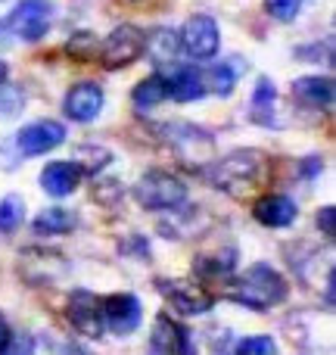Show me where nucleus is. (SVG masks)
<instances>
[{
  "mask_svg": "<svg viewBox=\"0 0 336 355\" xmlns=\"http://www.w3.org/2000/svg\"><path fill=\"white\" fill-rule=\"evenodd\" d=\"M62 144H66V125L53 122V119H37V122L16 131V150L25 159L47 156L50 150L62 147Z\"/></svg>",
  "mask_w": 336,
  "mask_h": 355,
  "instance_id": "obj_7",
  "label": "nucleus"
},
{
  "mask_svg": "<svg viewBox=\"0 0 336 355\" xmlns=\"http://www.w3.org/2000/svg\"><path fill=\"white\" fill-rule=\"evenodd\" d=\"M53 12H56L53 0H19V3L10 10V16L3 19V25H6L10 35L35 44L50 31V19H53Z\"/></svg>",
  "mask_w": 336,
  "mask_h": 355,
  "instance_id": "obj_5",
  "label": "nucleus"
},
{
  "mask_svg": "<svg viewBox=\"0 0 336 355\" xmlns=\"http://www.w3.org/2000/svg\"><path fill=\"white\" fill-rule=\"evenodd\" d=\"M287 293H290L287 277L277 268H271L268 262H256L252 268H246L231 287V300L237 306L252 309V312H268V309L281 306L287 300Z\"/></svg>",
  "mask_w": 336,
  "mask_h": 355,
  "instance_id": "obj_2",
  "label": "nucleus"
},
{
  "mask_svg": "<svg viewBox=\"0 0 336 355\" xmlns=\"http://www.w3.org/2000/svg\"><path fill=\"white\" fill-rule=\"evenodd\" d=\"M53 355H87V352H81L78 346H72V343H62V340H53Z\"/></svg>",
  "mask_w": 336,
  "mask_h": 355,
  "instance_id": "obj_31",
  "label": "nucleus"
},
{
  "mask_svg": "<svg viewBox=\"0 0 336 355\" xmlns=\"http://www.w3.org/2000/svg\"><path fill=\"white\" fill-rule=\"evenodd\" d=\"M143 53H147V31L131 22H122L100 41L97 60L106 72H118V69L134 66Z\"/></svg>",
  "mask_w": 336,
  "mask_h": 355,
  "instance_id": "obj_3",
  "label": "nucleus"
},
{
  "mask_svg": "<svg viewBox=\"0 0 336 355\" xmlns=\"http://www.w3.org/2000/svg\"><path fill=\"white\" fill-rule=\"evenodd\" d=\"M131 100H134L137 110H153L159 106L162 100H168V87H166V75L162 72H153L141 81V85L131 91Z\"/></svg>",
  "mask_w": 336,
  "mask_h": 355,
  "instance_id": "obj_20",
  "label": "nucleus"
},
{
  "mask_svg": "<svg viewBox=\"0 0 336 355\" xmlns=\"http://www.w3.org/2000/svg\"><path fill=\"white\" fill-rule=\"evenodd\" d=\"M274 106H277V87H274V81H271V78H258L256 81V91H252V100H249L252 122L271 128V125H274Z\"/></svg>",
  "mask_w": 336,
  "mask_h": 355,
  "instance_id": "obj_17",
  "label": "nucleus"
},
{
  "mask_svg": "<svg viewBox=\"0 0 336 355\" xmlns=\"http://www.w3.org/2000/svg\"><path fill=\"white\" fill-rule=\"evenodd\" d=\"M321 168H324V162H321V156H312V159L302 162V178H318Z\"/></svg>",
  "mask_w": 336,
  "mask_h": 355,
  "instance_id": "obj_30",
  "label": "nucleus"
},
{
  "mask_svg": "<svg viewBox=\"0 0 336 355\" xmlns=\"http://www.w3.org/2000/svg\"><path fill=\"white\" fill-rule=\"evenodd\" d=\"M6 75H10V66L0 60V85H6Z\"/></svg>",
  "mask_w": 336,
  "mask_h": 355,
  "instance_id": "obj_34",
  "label": "nucleus"
},
{
  "mask_svg": "<svg viewBox=\"0 0 336 355\" xmlns=\"http://www.w3.org/2000/svg\"><path fill=\"white\" fill-rule=\"evenodd\" d=\"M196 271L200 275H206V277H231V271H233V252L227 259H221V256H202V259H196Z\"/></svg>",
  "mask_w": 336,
  "mask_h": 355,
  "instance_id": "obj_25",
  "label": "nucleus"
},
{
  "mask_svg": "<svg viewBox=\"0 0 336 355\" xmlns=\"http://www.w3.org/2000/svg\"><path fill=\"white\" fill-rule=\"evenodd\" d=\"M177 41H181V53H187L190 60H196V62L215 60L221 50L218 22H215L212 16H206V12H196V16H190L187 22H184Z\"/></svg>",
  "mask_w": 336,
  "mask_h": 355,
  "instance_id": "obj_6",
  "label": "nucleus"
},
{
  "mask_svg": "<svg viewBox=\"0 0 336 355\" xmlns=\"http://www.w3.org/2000/svg\"><path fill=\"white\" fill-rule=\"evenodd\" d=\"M6 41H10V31H6V25L0 22V47H6Z\"/></svg>",
  "mask_w": 336,
  "mask_h": 355,
  "instance_id": "obj_33",
  "label": "nucleus"
},
{
  "mask_svg": "<svg viewBox=\"0 0 336 355\" xmlns=\"http://www.w3.org/2000/svg\"><path fill=\"white\" fill-rule=\"evenodd\" d=\"M252 215L265 227H290L296 221V215H299V206L287 193H262L256 200V206H252Z\"/></svg>",
  "mask_w": 336,
  "mask_h": 355,
  "instance_id": "obj_14",
  "label": "nucleus"
},
{
  "mask_svg": "<svg viewBox=\"0 0 336 355\" xmlns=\"http://www.w3.org/2000/svg\"><path fill=\"white\" fill-rule=\"evenodd\" d=\"M103 87L94 85V81H78V85L69 87L66 100H62V112H66V119H72V122H94V119L103 112Z\"/></svg>",
  "mask_w": 336,
  "mask_h": 355,
  "instance_id": "obj_11",
  "label": "nucleus"
},
{
  "mask_svg": "<svg viewBox=\"0 0 336 355\" xmlns=\"http://www.w3.org/2000/svg\"><path fill=\"white\" fill-rule=\"evenodd\" d=\"M293 94L299 103L312 106V110H330L336 97L330 75H302L293 81Z\"/></svg>",
  "mask_w": 336,
  "mask_h": 355,
  "instance_id": "obj_16",
  "label": "nucleus"
},
{
  "mask_svg": "<svg viewBox=\"0 0 336 355\" xmlns=\"http://www.w3.org/2000/svg\"><path fill=\"white\" fill-rule=\"evenodd\" d=\"M150 343H153L156 355H200V352H196L193 334H190L184 324L171 321L168 315H159V318H156Z\"/></svg>",
  "mask_w": 336,
  "mask_h": 355,
  "instance_id": "obj_12",
  "label": "nucleus"
},
{
  "mask_svg": "<svg viewBox=\"0 0 336 355\" xmlns=\"http://www.w3.org/2000/svg\"><path fill=\"white\" fill-rule=\"evenodd\" d=\"M100 309H103V327L116 337L134 334L143 321V306L134 293H109L106 300H100Z\"/></svg>",
  "mask_w": 336,
  "mask_h": 355,
  "instance_id": "obj_8",
  "label": "nucleus"
},
{
  "mask_svg": "<svg viewBox=\"0 0 336 355\" xmlns=\"http://www.w3.org/2000/svg\"><path fill=\"white\" fill-rule=\"evenodd\" d=\"M81 175H85V166L81 162H72V159H56V162H47L41 168V187L47 196L53 200H62V196L75 193L81 184Z\"/></svg>",
  "mask_w": 336,
  "mask_h": 355,
  "instance_id": "obj_13",
  "label": "nucleus"
},
{
  "mask_svg": "<svg viewBox=\"0 0 336 355\" xmlns=\"http://www.w3.org/2000/svg\"><path fill=\"white\" fill-rule=\"evenodd\" d=\"M10 334H12V331H10V321H6V315L0 312V346L10 340Z\"/></svg>",
  "mask_w": 336,
  "mask_h": 355,
  "instance_id": "obj_32",
  "label": "nucleus"
},
{
  "mask_svg": "<svg viewBox=\"0 0 336 355\" xmlns=\"http://www.w3.org/2000/svg\"><path fill=\"white\" fill-rule=\"evenodd\" d=\"M233 355H277V343L268 334H256V337H243L237 343Z\"/></svg>",
  "mask_w": 336,
  "mask_h": 355,
  "instance_id": "obj_24",
  "label": "nucleus"
},
{
  "mask_svg": "<svg viewBox=\"0 0 336 355\" xmlns=\"http://www.w3.org/2000/svg\"><path fill=\"white\" fill-rule=\"evenodd\" d=\"M333 218H336V209H333V206H324V209L318 212V227L327 234V240H333V234H336Z\"/></svg>",
  "mask_w": 336,
  "mask_h": 355,
  "instance_id": "obj_29",
  "label": "nucleus"
},
{
  "mask_svg": "<svg viewBox=\"0 0 336 355\" xmlns=\"http://www.w3.org/2000/svg\"><path fill=\"white\" fill-rule=\"evenodd\" d=\"M177 53H181V41H177V35L171 28H156L153 35H147V56L156 66L175 62Z\"/></svg>",
  "mask_w": 336,
  "mask_h": 355,
  "instance_id": "obj_18",
  "label": "nucleus"
},
{
  "mask_svg": "<svg viewBox=\"0 0 336 355\" xmlns=\"http://www.w3.org/2000/svg\"><path fill=\"white\" fill-rule=\"evenodd\" d=\"M268 16H274L277 22H293L302 10V0H265Z\"/></svg>",
  "mask_w": 336,
  "mask_h": 355,
  "instance_id": "obj_27",
  "label": "nucleus"
},
{
  "mask_svg": "<svg viewBox=\"0 0 336 355\" xmlns=\"http://www.w3.org/2000/svg\"><path fill=\"white\" fill-rule=\"evenodd\" d=\"M134 196L150 212H168V209H181L187 202V184L175 172L153 168V172L141 175V181L134 184Z\"/></svg>",
  "mask_w": 336,
  "mask_h": 355,
  "instance_id": "obj_4",
  "label": "nucleus"
},
{
  "mask_svg": "<svg viewBox=\"0 0 336 355\" xmlns=\"http://www.w3.org/2000/svg\"><path fill=\"white\" fill-rule=\"evenodd\" d=\"M25 221V200L19 193H6L0 200V231L12 234Z\"/></svg>",
  "mask_w": 336,
  "mask_h": 355,
  "instance_id": "obj_22",
  "label": "nucleus"
},
{
  "mask_svg": "<svg viewBox=\"0 0 336 355\" xmlns=\"http://www.w3.org/2000/svg\"><path fill=\"white\" fill-rule=\"evenodd\" d=\"M156 287H159V293L166 296L168 306L175 309L177 315H206V312H212V306H215V300L200 287V284L184 281V277H175V281L159 277Z\"/></svg>",
  "mask_w": 336,
  "mask_h": 355,
  "instance_id": "obj_9",
  "label": "nucleus"
},
{
  "mask_svg": "<svg viewBox=\"0 0 336 355\" xmlns=\"http://www.w3.org/2000/svg\"><path fill=\"white\" fill-rule=\"evenodd\" d=\"M237 60H227L218 62L206 72V94H215V97H231V91L237 87Z\"/></svg>",
  "mask_w": 336,
  "mask_h": 355,
  "instance_id": "obj_21",
  "label": "nucleus"
},
{
  "mask_svg": "<svg viewBox=\"0 0 336 355\" xmlns=\"http://www.w3.org/2000/svg\"><path fill=\"white\" fill-rule=\"evenodd\" d=\"M206 178L212 181V187H218L221 193L243 200L246 193L258 190L268 178V159L258 150H233L224 159L212 162L206 168Z\"/></svg>",
  "mask_w": 336,
  "mask_h": 355,
  "instance_id": "obj_1",
  "label": "nucleus"
},
{
  "mask_svg": "<svg viewBox=\"0 0 336 355\" xmlns=\"http://www.w3.org/2000/svg\"><path fill=\"white\" fill-rule=\"evenodd\" d=\"M166 75V87L168 97L177 100V103H193V100L206 97V72L196 66H175Z\"/></svg>",
  "mask_w": 336,
  "mask_h": 355,
  "instance_id": "obj_15",
  "label": "nucleus"
},
{
  "mask_svg": "<svg viewBox=\"0 0 336 355\" xmlns=\"http://www.w3.org/2000/svg\"><path fill=\"white\" fill-rule=\"evenodd\" d=\"M66 315H69L72 327L81 334V337H91V340L103 337V331H106L103 327V309H100V300L91 293V290H72Z\"/></svg>",
  "mask_w": 336,
  "mask_h": 355,
  "instance_id": "obj_10",
  "label": "nucleus"
},
{
  "mask_svg": "<svg viewBox=\"0 0 336 355\" xmlns=\"http://www.w3.org/2000/svg\"><path fill=\"white\" fill-rule=\"evenodd\" d=\"M0 355H35V337H28V334H10V340L0 346Z\"/></svg>",
  "mask_w": 336,
  "mask_h": 355,
  "instance_id": "obj_28",
  "label": "nucleus"
},
{
  "mask_svg": "<svg viewBox=\"0 0 336 355\" xmlns=\"http://www.w3.org/2000/svg\"><path fill=\"white\" fill-rule=\"evenodd\" d=\"M66 53L72 56V60H78V62L97 60V53H100L97 35H91V31H78V35H72L69 37V44H66Z\"/></svg>",
  "mask_w": 336,
  "mask_h": 355,
  "instance_id": "obj_23",
  "label": "nucleus"
},
{
  "mask_svg": "<svg viewBox=\"0 0 336 355\" xmlns=\"http://www.w3.org/2000/svg\"><path fill=\"white\" fill-rule=\"evenodd\" d=\"M31 227H35V234H41V237H60V234H69L75 231V215L69 212V209H44V212H37V218L31 221Z\"/></svg>",
  "mask_w": 336,
  "mask_h": 355,
  "instance_id": "obj_19",
  "label": "nucleus"
},
{
  "mask_svg": "<svg viewBox=\"0 0 336 355\" xmlns=\"http://www.w3.org/2000/svg\"><path fill=\"white\" fill-rule=\"evenodd\" d=\"M25 110V94L12 85H0V116H16Z\"/></svg>",
  "mask_w": 336,
  "mask_h": 355,
  "instance_id": "obj_26",
  "label": "nucleus"
}]
</instances>
